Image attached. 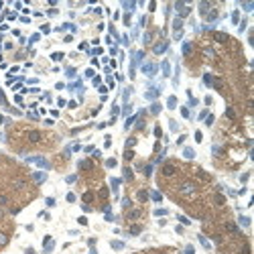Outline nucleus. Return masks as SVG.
Listing matches in <instances>:
<instances>
[{
	"instance_id": "nucleus-1",
	"label": "nucleus",
	"mask_w": 254,
	"mask_h": 254,
	"mask_svg": "<svg viewBox=\"0 0 254 254\" xmlns=\"http://www.w3.org/2000/svg\"><path fill=\"white\" fill-rule=\"evenodd\" d=\"M179 193H181V195H195V193H197V185H195L193 181H183V183L179 185Z\"/></svg>"
},
{
	"instance_id": "nucleus-2",
	"label": "nucleus",
	"mask_w": 254,
	"mask_h": 254,
	"mask_svg": "<svg viewBox=\"0 0 254 254\" xmlns=\"http://www.w3.org/2000/svg\"><path fill=\"white\" fill-rule=\"evenodd\" d=\"M41 138H43V134L39 132V130H29V132H27V140H29L31 144H37V142H41Z\"/></svg>"
},
{
	"instance_id": "nucleus-3",
	"label": "nucleus",
	"mask_w": 254,
	"mask_h": 254,
	"mask_svg": "<svg viewBox=\"0 0 254 254\" xmlns=\"http://www.w3.org/2000/svg\"><path fill=\"white\" fill-rule=\"evenodd\" d=\"M161 173H163V177H175V175H177V169H175L173 163H165L163 169H161Z\"/></svg>"
},
{
	"instance_id": "nucleus-4",
	"label": "nucleus",
	"mask_w": 254,
	"mask_h": 254,
	"mask_svg": "<svg viewBox=\"0 0 254 254\" xmlns=\"http://www.w3.org/2000/svg\"><path fill=\"white\" fill-rule=\"evenodd\" d=\"M167 47H169V43L163 41V43H157V45L153 47V51H155L157 55H161V53H165V51H167Z\"/></svg>"
},
{
	"instance_id": "nucleus-5",
	"label": "nucleus",
	"mask_w": 254,
	"mask_h": 254,
	"mask_svg": "<svg viewBox=\"0 0 254 254\" xmlns=\"http://www.w3.org/2000/svg\"><path fill=\"white\" fill-rule=\"evenodd\" d=\"M126 217L130 220V222H134V220H138V217H140V210H128Z\"/></svg>"
},
{
	"instance_id": "nucleus-6",
	"label": "nucleus",
	"mask_w": 254,
	"mask_h": 254,
	"mask_svg": "<svg viewBox=\"0 0 254 254\" xmlns=\"http://www.w3.org/2000/svg\"><path fill=\"white\" fill-rule=\"evenodd\" d=\"M210 8H212V4H210V2H199V12H201V16H205Z\"/></svg>"
},
{
	"instance_id": "nucleus-7",
	"label": "nucleus",
	"mask_w": 254,
	"mask_h": 254,
	"mask_svg": "<svg viewBox=\"0 0 254 254\" xmlns=\"http://www.w3.org/2000/svg\"><path fill=\"white\" fill-rule=\"evenodd\" d=\"M142 71H144L146 75H155V71H157V65H153V63H146Z\"/></svg>"
},
{
	"instance_id": "nucleus-8",
	"label": "nucleus",
	"mask_w": 254,
	"mask_h": 254,
	"mask_svg": "<svg viewBox=\"0 0 254 254\" xmlns=\"http://www.w3.org/2000/svg\"><path fill=\"white\" fill-rule=\"evenodd\" d=\"M136 199H138L140 203H144V201L148 199V191H144V189H140V191L136 193Z\"/></svg>"
},
{
	"instance_id": "nucleus-9",
	"label": "nucleus",
	"mask_w": 254,
	"mask_h": 254,
	"mask_svg": "<svg viewBox=\"0 0 254 254\" xmlns=\"http://www.w3.org/2000/svg\"><path fill=\"white\" fill-rule=\"evenodd\" d=\"M226 230H228L230 234H238V232H240V228H238L234 222H228V224H226Z\"/></svg>"
},
{
	"instance_id": "nucleus-10",
	"label": "nucleus",
	"mask_w": 254,
	"mask_h": 254,
	"mask_svg": "<svg viewBox=\"0 0 254 254\" xmlns=\"http://www.w3.org/2000/svg\"><path fill=\"white\" fill-rule=\"evenodd\" d=\"M25 185H27V181H25V179H16V181L12 183V187H14L16 191H20V189H25Z\"/></svg>"
},
{
	"instance_id": "nucleus-11",
	"label": "nucleus",
	"mask_w": 254,
	"mask_h": 254,
	"mask_svg": "<svg viewBox=\"0 0 254 254\" xmlns=\"http://www.w3.org/2000/svg\"><path fill=\"white\" fill-rule=\"evenodd\" d=\"M213 201H215V205H224V203H226V197H224L222 193H215V195H213Z\"/></svg>"
},
{
	"instance_id": "nucleus-12",
	"label": "nucleus",
	"mask_w": 254,
	"mask_h": 254,
	"mask_svg": "<svg viewBox=\"0 0 254 254\" xmlns=\"http://www.w3.org/2000/svg\"><path fill=\"white\" fill-rule=\"evenodd\" d=\"M33 179H35V181H37L39 185H41V183H45V179H47V175H45V173H35V175H33Z\"/></svg>"
},
{
	"instance_id": "nucleus-13",
	"label": "nucleus",
	"mask_w": 254,
	"mask_h": 254,
	"mask_svg": "<svg viewBox=\"0 0 254 254\" xmlns=\"http://www.w3.org/2000/svg\"><path fill=\"white\" fill-rule=\"evenodd\" d=\"M213 37H215V41H217V43H226V41H228V35H226V33H215Z\"/></svg>"
},
{
	"instance_id": "nucleus-14",
	"label": "nucleus",
	"mask_w": 254,
	"mask_h": 254,
	"mask_svg": "<svg viewBox=\"0 0 254 254\" xmlns=\"http://www.w3.org/2000/svg\"><path fill=\"white\" fill-rule=\"evenodd\" d=\"M191 51H193V45L191 43H183V55H191Z\"/></svg>"
},
{
	"instance_id": "nucleus-15",
	"label": "nucleus",
	"mask_w": 254,
	"mask_h": 254,
	"mask_svg": "<svg viewBox=\"0 0 254 254\" xmlns=\"http://www.w3.org/2000/svg\"><path fill=\"white\" fill-rule=\"evenodd\" d=\"M148 195H151V197H153V201H157V203H159V201H161V199H163V195H161V193H159V191H151V193H148Z\"/></svg>"
},
{
	"instance_id": "nucleus-16",
	"label": "nucleus",
	"mask_w": 254,
	"mask_h": 254,
	"mask_svg": "<svg viewBox=\"0 0 254 254\" xmlns=\"http://www.w3.org/2000/svg\"><path fill=\"white\" fill-rule=\"evenodd\" d=\"M205 18H208V20H210V23H213V20H215V18H217V10H210V12H208V16H205Z\"/></svg>"
},
{
	"instance_id": "nucleus-17",
	"label": "nucleus",
	"mask_w": 254,
	"mask_h": 254,
	"mask_svg": "<svg viewBox=\"0 0 254 254\" xmlns=\"http://www.w3.org/2000/svg\"><path fill=\"white\" fill-rule=\"evenodd\" d=\"M181 27H183V18H175V20H173V29H175V31H179Z\"/></svg>"
},
{
	"instance_id": "nucleus-18",
	"label": "nucleus",
	"mask_w": 254,
	"mask_h": 254,
	"mask_svg": "<svg viewBox=\"0 0 254 254\" xmlns=\"http://www.w3.org/2000/svg\"><path fill=\"white\" fill-rule=\"evenodd\" d=\"M112 248H114V250H122V248H124V242H120V240H114V242H112Z\"/></svg>"
},
{
	"instance_id": "nucleus-19",
	"label": "nucleus",
	"mask_w": 254,
	"mask_h": 254,
	"mask_svg": "<svg viewBox=\"0 0 254 254\" xmlns=\"http://www.w3.org/2000/svg\"><path fill=\"white\" fill-rule=\"evenodd\" d=\"M8 203H10V197L4 195V193H0V205H8Z\"/></svg>"
},
{
	"instance_id": "nucleus-20",
	"label": "nucleus",
	"mask_w": 254,
	"mask_h": 254,
	"mask_svg": "<svg viewBox=\"0 0 254 254\" xmlns=\"http://www.w3.org/2000/svg\"><path fill=\"white\" fill-rule=\"evenodd\" d=\"M84 201H85V203L94 201V193H91V191H85V193H84Z\"/></svg>"
},
{
	"instance_id": "nucleus-21",
	"label": "nucleus",
	"mask_w": 254,
	"mask_h": 254,
	"mask_svg": "<svg viewBox=\"0 0 254 254\" xmlns=\"http://www.w3.org/2000/svg\"><path fill=\"white\" fill-rule=\"evenodd\" d=\"M140 232H142V228H140V226H132V228H130V234H132V236H138Z\"/></svg>"
},
{
	"instance_id": "nucleus-22",
	"label": "nucleus",
	"mask_w": 254,
	"mask_h": 254,
	"mask_svg": "<svg viewBox=\"0 0 254 254\" xmlns=\"http://www.w3.org/2000/svg\"><path fill=\"white\" fill-rule=\"evenodd\" d=\"M6 244H8V236L4 232H0V246H6Z\"/></svg>"
},
{
	"instance_id": "nucleus-23",
	"label": "nucleus",
	"mask_w": 254,
	"mask_h": 254,
	"mask_svg": "<svg viewBox=\"0 0 254 254\" xmlns=\"http://www.w3.org/2000/svg\"><path fill=\"white\" fill-rule=\"evenodd\" d=\"M226 116H228L230 120H234V118H236V112H234V108H228V110H226Z\"/></svg>"
},
{
	"instance_id": "nucleus-24",
	"label": "nucleus",
	"mask_w": 254,
	"mask_h": 254,
	"mask_svg": "<svg viewBox=\"0 0 254 254\" xmlns=\"http://www.w3.org/2000/svg\"><path fill=\"white\" fill-rule=\"evenodd\" d=\"M124 179H126V181H132V171L128 169V167H124Z\"/></svg>"
},
{
	"instance_id": "nucleus-25",
	"label": "nucleus",
	"mask_w": 254,
	"mask_h": 254,
	"mask_svg": "<svg viewBox=\"0 0 254 254\" xmlns=\"http://www.w3.org/2000/svg\"><path fill=\"white\" fill-rule=\"evenodd\" d=\"M80 167H82V169H91V163H89V161H82V163H80Z\"/></svg>"
},
{
	"instance_id": "nucleus-26",
	"label": "nucleus",
	"mask_w": 254,
	"mask_h": 254,
	"mask_svg": "<svg viewBox=\"0 0 254 254\" xmlns=\"http://www.w3.org/2000/svg\"><path fill=\"white\" fill-rule=\"evenodd\" d=\"M183 155H185L187 159H193V157H195V153H193L191 148H185V153H183Z\"/></svg>"
},
{
	"instance_id": "nucleus-27",
	"label": "nucleus",
	"mask_w": 254,
	"mask_h": 254,
	"mask_svg": "<svg viewBox=\"0 0 254 254\" xmlns=\"http://www.w3.org/2000/svg\"><path fill=\"white\" fill-rule=\"evenodd\" d=\"M124 159H126V161H132V159H134V153H132V151H126V153H124Z\"/></svg>"
},
{
	"instance_id": "nucleus-28",
	"label": "nucleus",
	"mask_w": 254,
	"mask_h": 254,
	"mask_svg": "<svg viewBox=\"0 0 254 254\" xmlns=\"http://www.w3.org/2000/svg\"><path fill=\"white\" fill-rule=\"evenodd\" d=\"M151 112H153V114H159V112H161V106H159V104H153Z\"/></svg>"
},
{
	"instance_id": "nucleus-29",
	"label": "nucleus",
	"mask_w": 254,
	"mask_h": 254,
	"mask_svg": "<svg viewBox=\"0 0 254 254\" xmlns=\"http://www.w3.org/2000/svg\"><path fill=\"white\" fill-rule=\"evenodd\" d=\"M106 167H110V169L116 167V159H108V161H106Z\"/></svg>"
},
{
	"instance_id": "nucleus-30",
	"label": "nucleus",
	"mask_w": 254,
	"mask_h": 254,
	"mask_svg": "<svg viewBox=\"0 0 254 254\" xmlns=\"http://www.w3.org/2000/svg\"><path fill=\"white\" fill-rule=\"evenodd\" d=\"M199 242H201V244H203V246H205V248H208V250H210V248H212V246H210V242H208V240H205V238H203V236H199Z\"/></svg>"
},
{
	"instance_id": "nucleus-31",
	"label": "nucleus",
	"mask_w": 254,
	"mask_h": 254,
	"mask_svg": "<svg viewBox=\"0 0 254 254\" xmlns=\"http://www.w3.org/2000/svg\"><path fill=\"white\" fill-rule=\"evenodd\" d=\"M177 106V100H175V96H171L169 98V108H175Z\"/></svg>"
},
{
	"instance_id": "nucleus-32",
	"label": "nucleus",
	"mask_w": 254,
	"mask_h": 254,
	"mask_svg": "<svg viewBox=\"0 0 254 254\" xmlns=\"http://www.w3.org/2000/svg\"><path fill=\"white\" fill-rule=\"evenodd\" d=\"M238 20H240V14H238V12H234V14H232V23H234V25H238Z\"/></svg>"
},
{
	"instance_id": "nucleus-33",
	"label": "nucleus",
	"mask_w": 254,
	"mask_h": 254,
	"mask_svg": "<svg viewBox=\"0 0 254 254\" xmlns=\"http://www.w3.org/2000/svg\"><path fill=\"white\" fill-rule=\"evenodd\" d=\"M65 181H67V183H75V181H77V175H69Z\"/></svg>"
},
{
	"instance_id": "nucleus-34",
	"label": "nucleus",
	"mask_w": 254,
	"mask_h": 254,
	"mask_svg": "<svg viewBox=\"0 0 254 254\" xmlns=\"http://www.w3.org/2000/svg\"><path fill=\"white\" fill-rule=\"evenodd\" d=\"M151 41H153V33H146V35H144V43L148 45Z\"/></svg>"
},
{
	"instance_id": "nucleus-35",
	"label": "nucleus",
	"mask_w": 254,
	"mask_h": 254,
	"mask_svg": "<svg viewBox=\"0 0 254 254\" xmlns=\"http://www.w3.org/2000/svg\"><path fill=\"white\" fill-rule=\"evenodd\" d=\"M134 144H136V138H128V140H126V146H128V148H130V146H134Z\"/></svg>"
},
{
	"instance_id": "nucleus-36",
	"label": "nucleus",
	"mask_w": 254,
	"mask_h": 254,
	"mask_svg": "<svg viewBox=\"0 0 254 254\" xmlns=\"http://www.w3.org/2000/svg\"><path fill=\"white\" fill-rule=\"evenodd\" d=\"M122 208H130V199H128V197H124V199H122Z\"/></svg>"
},
{
	"instance_id": "nucleus-37",
	"label": "nucleus",
	"mask_w": 254,
	"mask_h": 254,
	"mask_svg": "<svg viewBox=\"0 0 254 254\" xmlns=\"http://www.w3.org/2000/svg\"><path fill=\"white\" fill-rule=\"evenodd\" d=\"M163 71H165V75H169V61L163 63Z\"/></svg>"
},
{
	"instance_id": "nucleus-38",
	"label": "nucleus",
	"mask_w": 254,
	"mask_h": 254,
	"mask_svg": "<svg viewBox=\"0 0 254 254\" xmlns=\"http://www.w3.org/2000/svg\"><path fill=\"white\" fill-rule=\"evenodd\" d=\"M67 201L73 203V201H75V195H73V193H67Z\"/></svg>"
},
{
	"instance_id": "nucleus-39",
	"label": "nucleus",
	"mask_w": 254,
	"mask_h": 254,
	"mask_svg": "<svg viewBox=\"0 0 254 254\" xmlns=\"http://www.w3.org/2000/svg\"><path fill=\"white\" fill-rule=\"evenodd\" d=\"M203 53H205V57H210V59H212V57H213V51H212V49H205Z\"/></svg>"
},
{
	"instance_id": "nucleus-40",
	"label": "nucleus",
	"mask_w": 254,
	"mask_h": 254,
	"mask_svg": "<svg viewBox=\"0 0 254 254\" xmlns=\"http://www.w3.org/2000/svg\"><path fill=\"white\" fill-rule=\"evenodd\" d=\"M165 213H167V210H157V212H155V215H165Z\"/></svg>"
},
{
	"instance_id": "nucleus-41",
	"label": "nucleus",
	"mask_w": 254,
	"mask_h": 254,
	"mask_svg": "<svg viewBox=\"0 0 254 254\" xmlns=\"http://www.w3.org/2000/svg\"><path fill=\"white\" fill-rule=\"evenodd\" d=\"M181 114H183V116L187 118V116H189V110H187V108H181Z\"/></svg>"
},
{
	"instance_id": "nucleus-42",
	"label": "nucleus",
	"mask_w": 254,
	"mask_h": 254,
	"mask_svg": "<svg viewBox=\"0 0 254 254\" xmlns=\"http://www.w3.org/2000/svg\"><path fill=\"white\" fill-rule=\"evenodd\" d=\"M201 138H203V136H201V132H195V140H197V142H201Z\"/></svg>"
},
{
	"instance_id": "nucleus-43",
	"label": "nucleus",
	"mask_w": 254,
	"mask_h": 254,
	"mask_svg": "<svg viewBox=\"0 0 254 254\" xmlns=\"http://www.w3.org/2000/svg\"><path fill=\"white\" fill-rule=\"evenodd\" d=\"M240 222H242L244 226H248V224H250V220H248V217H240Z\"/></svg>"
},
{
	"instance_id": "nucleus-44",
	"label": "nucleus",
	"mask_w": 254,
	"mask_h": 254,
	"mask_svg": "<svg viewBox=\"0 0 254 254\" xmlns=\"http://www.w3.org/2000/svg\"><path fill=\"white\" fill-rule=\"evenodd\" d=\"M203 82L210 85V84H212V75H205V77H203Z\"/></svg>"
},
{
	"instance_id": "nucleus-45",
	"label": "nucleus",
	"mask_w": 254,
	"mask_h": 254,
	"mask_svg": "<svg viewBox=\"0 0 254 254\" xmlns=\"http://www.w3.org/2000/svg\"><path fill=\"white\" fill-rule=\"evenodd\" d=\"M0 104H4V94L0 91Z\"/></svg>"
},
{
	"instance_id": "nucleus-46",
	"label": "nucleus",
	"mask_w": 254,
	"mask_h": 254,
	"mask_svg": "<svg viewBox=\"0 0 254 254\" xmlns=\"http://www.w3.org/2000/svg\"><path fill=\"white\" fill-rule=\"evenodd\" d=\"M187 254H193V248H191V246H187Z\"/></svg>"
},
{
	"instance_id": "nucleus-47",
	"label": "nucleus",
	"mask_w": 254,
	"mask_h": 254,
	"mask_svg": "<svg viewBox=\"0 0 254 254\" xmlns=\"http://www.w3.org/2000/svg\"><path fill=\"white\" fill-rule=\"evenodd\" d=\"M2 217H4V212H2V210H0V220H2Z\"/></svg>"
}]
</instances>
